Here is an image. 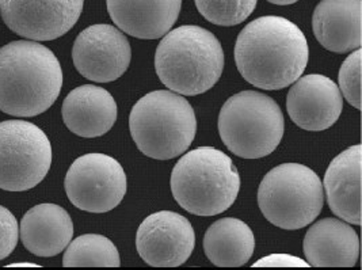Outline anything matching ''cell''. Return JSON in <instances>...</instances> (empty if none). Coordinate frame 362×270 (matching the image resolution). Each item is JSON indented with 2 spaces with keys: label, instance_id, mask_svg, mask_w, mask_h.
Listing matches in <instances>:
<instances>
[{
  "label": "cell",
  "instance_id": "ac0fdd59",
  "mask_svg": "<svg viewBox=\"0 0 362 270\" xmlns=\"http://www.w3.org/2000/svg\"><path fill=\"white\" fill-rule=\"evenodd\" d=\"M62 115L72 134L94 139L113 128L117 119V103L107 90L98 86L83 85L66 95Z\"/></svg>",
  "mask_w": 362,
  "mask_h": 270
},
{
  "label": "cell",
  "instance_id": "cb8c5ba5",
  "mask_svg": "<svg viewBox=\"0 0 362 270\" xmlns=\"http://www.w3.org/2000/svg\"><path fill=\"white\" fill-rule=\"evenodd\" d=\"M19 239V227L16 216L0 205V261L16 250Z\"/></svg>",
  "mask_w": 362,
  "mask_h": 270
},
{
  "label": "cell",
  "instance_id": "4316f807",
  "mask_svg": "<svg viewBox=\"0 0 362 270\" xmlns=\"http://www.w3.org/2000/svg\"><path fill=\"white\" fill-rule=\"evenodd\" d=\"M8 266H30V268H35V266H38V265H35V264H22V262H19V264H11V265H8Z\"/></svg>",
  "mask_w": 362,
  "mask_h": 270
},
{
  "label": "cell",
  "instance_id": "3957f363",
  "mask_svg": "<svg viewBox=\"0 0 362 270\" xmlns=\"http://www.w3.org/2000/svg\"><path fill=\"white\" fill-rule=\"evenodd\" d=\"M155 69L171 91L194 97L211 90L224 69V52L209 30L185 25L165 34L155 53Z\"/></svg>",
  "mask_w": 362,
  "mask_h": 270
},
{
  "label": "cell",
  "instance_id": "8fae6325",
  "mask_svg": "<svg viewBox=\"0 0 362 270\" xmlns=\"http://www.w3.org/2000/svg\"><path fill=\"white\" fill-rule=\"evenodd\" d=\"M137 253L153 268L183 265L196 247L192 223L177 212L160 211L149 215L136 234Z\"/></svg>",
  "mask_w": 362,
  "mask_h": 270
},
{
  "label": "cell",
  "instance_id": "d6986e66",
  "mask_svg": "<svg viewBox=\"0 0 362 270\" xmlns=\"http://www.w3.org/2000/svg\"><path fill=\"white\" fill-rule=\"evenodd\" d=\"M19 235L30 253L49 258L66 250L74 237V223L64 208L40 204L22 218Z\"/></svg>",
  "mask_w": 362,
  "mask_h": 270
},
{
  "label": "cell",
  "instance_id": "52a82bcc",
  "mask_svg": "<svg viewBox=\"0 0 362 270\" xmlns=\"http://www.w3.org/2000/svg\"><path fill=\"white\" fill-rule=\"evenodd\" d=\"M325 190L319 175L300 163H282L264 175L258 205L264 218L282 230H300L319 216Z\"/></svg>",
  "mask_w": 362,
  "mask_h": 270
},
{
  "label": "cell",
  "instance_id": "9a60e30c",
  "mask_svg": "<svg viewBox=\"0 0 362 270\" xmlns=\"http://www.w3.org/2000/svg\"><path fill=\"white\" fill-rule=\"evenodd\" d=\"M362 147L353 146L332 159L323 187L331 212L346 223L361 225Z\"/></svg>",
  "mask_w": 362,
  "mask_h": 270
},
{
  "label": "cell",
  "instance_id": "7402d4cb",
  "mask_svg": "<svg viewBox=\"0 0 362 270\" xmlns=\"http://www.w3.org/2000/svg\"><path fill=\"white\" fill-rule=\"evenodd\" d=\"M199 14L217 26H236L255 10L258 0H194Z\"/></svg>",
  "mask_w": 362,
  "mask_h": 270
},
{
  "label": "cell",
  "instance_id": "44dd1931",
  "mask_svg": "<svg viewBox=\"0 0 362 270\" xmlns=\"http://www.w3.org/2000/svg\"><path fill=\"white\" fill-rule=\"evenodd\" d=\"M119 253L115 243L103 235L87 234L69 242L63 257L66 268H118Z\"/></svg>",
  "mask_w": 362,
  "mask_h": 270
},
{
  "label": "cell",
  "instance_id": "9c48e42d",
  "mask_svg": "<svg viewBox=\"0 0 362 270\" xmlns=\"http://www.w3.org/2000/svg\"><path fill=\"white\" fill-rule=\"evenodd\" d=\"M68 200L78 209L105 213L124 200L127 174L115 158L91 152L78 158L66 175Z\"/></svg>",
  "mask_w": 362,
  "mask_h": 270
},
{
  "label": "cell",
  "instance_id": "484cf974",
  "mask_svg": "<svg viewBox=\"0 0 362 270\" xmlns=\"http://www.w3.org/2000/svg\"><path fill=\"white\" fill-rule=\"evenodd\" d=\"M267 1H270L273 4H279V6H288V4L296 3L298 0H267Z\"/></svg>",
  "mask_w": 362,
  "mask_h": 270
},
{
  "label": "cell",
  "instance_id": "e0dca14e",
  "mask_svg": "<svg viewBox=\"0 0 362 270\" xmlns=\"http://www.w3.org/2000/svg\"><path fill=\"white\" fill-rule=\"evenodd\" d=\"M313 30L327 51L347 53L361 48V0H322L313 11Z\"/></svg>",
  "mask_w": 362,
  "mask_h": 270
},
{
  "label": "cell",
  "instance_id": "30bf717a",
  "mask_svg": "<svg viewBox=\"0 0 362 270\" xmlns=\"http://www.w3.org/2000/svg\"><path fill=\"white\" fill-rule=\"evenodd\" d=\"M72 60L79 74L98 83L115 82L131 66L128 38L112 25H93L74 42Z\"/></svg>",
  "mask_w": 362,
  "mask_h": 270
},
{
  "label": "cell",
  "instance_id": "5b68a950",
  "mask_svg": "<svg viewBox=\"0 0 362 270\" xmlns=\"http://www.w3.org/2000/svg\"><path fill=\"white\" fill-rule=\"evenodd\" d=\"M129 131L146 156L170 160L189 150L197 132V119L185 97L158 90L136 102L129 116Z\"/></svg>",
  "mask_w": 362,
  "mask_h": 270
},
{
  "label": "cell",
  "instance_id": "603a6c76",
  "mask_svg": "<svg viewBox=\"0 0 362 270\" xmlns=\"http://www.w3.org/2000/svg\"><path fill=\"white\" fill-rule=\"evenodd\" d=\"M362 51L356 49L347 56L339 69V90L353 107L361 110Z\"/></svg>",
  "mask_w": 362,
  "mask_h": 270
},
{
  "label": "cell",
  "instance_id": "2e32d148",
  "mask_svg": "<svg viewBox=\"0 0 362 270\" xmlns=\"http://www.w3.org/2000/svg\"><path fill=\"white\" fill-rule=\"evenodd\" d=\"M115 26L134 38L156 40L171 30L182 0H106Z\"/></svg>",
  "mask_w": 362,
  "mask_h": 270
},
{
  "label": "cell",
  "instance_id": "4fadbf2b",
  "mask_svg": "<svg viewBox=\"0 0 362 270\" xmlns=\"http://www.w3.org/2000/svg\"><path fill=\"white\" fill-rule=\"evenodd\" d=\"M292 121L304 131L322 132L332 127L342 113L344 97L339 87L320 74L300 76L286 97Z\"/></svg>",
  "mask_w": 362,
  "mask_h": 270
},
{
  "label": "cell",
  "instance_id": "ffe728a7",
  "mask_svg": "<svg viewBox=\"0 0 362 270\" xmlns=\"http://www.w3.org/2000/svg\"><path fill=\"white\" fill-rule=\"evenodd\" d=\"M255 250L252 230L242 220L224 218L206 230L204 252L218 268H239L246 265Z\"/></svg>",
  "mask_w": 362,
  "mask_h": 270
},
{
  "label": "cell",
  "instance_id": "5bb4252c",
  "mask_svg": "<svg viewBox=\"0 0 362 270\" xmlns=\"http://www.w3.org/2000/svg\"><path fill=\"white\" fill-rule=\"evenodd\" d=\"M303 249L310 266L353 268L360 257V237L346 221L319 220L307 231Z\"/></svg>",
  "mask_w": 362,
  "mask_h": 270
},
{
  "label": "cell",
  "instance_id": "277c9868",
  "mask_svg": "<svg viewBox=\"0 0 362 270\" xmlns=\"http://www.w3.org/2000/svg\"><path fill=\"white\" fill-rule=\"evenodd\" d=\"M170 184L175 201L185 211L196 216H216L236 201L240 175L226 152L198 147L178 160Z\"/></svg>",
  "mask_w": 362,
  "mask_h": 270
},
{
  "label": "cell",
  "instance_id": "ba28073f",
  "mask_svg": "<svg viewBox=\"0 0 362 270\" xmlns=\"http://www.w3.org/2000/svg\"><path fill=\"white\" fill-rule=\"evenodd\" d=\"M52 166L45 132L29 121L0 122V189L25 192L44 181Z\"/></svg>",
  "mask_w": 362,
  "mask_h": 270
},
{
  "label": "cell",
  "instance_id": "d4e9b609",
  "mask_svg": "<svg viewBox=\"0 0 362 270\" xmlns=\"http://www.w3.org/2000/svg\"><path fill=\"white\" fill-rule=\"evenodd\" d=\"M252 266L254 268H259V266H262V268H272V266H276V268H282V266L307 268V266H310V264L303 261L298 257H293L289 254H272V255H267L262 259H259Z\"/></svg>",
  "mask_w": 362,
  "mask_h": 270
},
{
  "label": "cell",
  "instance_id": "7c38bea8",
  "mask_svg": "<svg viewBox=\"0 0 362 270\" xmlns=\"http://www.w3.org/2000/svg\"><path fill=\"white\" fill-rule=\"evenodd\" d=\"M83 4L84 0H0V16L21 37L52 41L75 26Z\"/></svg>",
  "mask_w": 362,
  "mask_h": 270
},
{
  "label": "cell",
  "instance_id": "8992f818",
  "mask_svg": "<svg viewBox=\"0 0 362 270\" xmlns=\"http://www.w3.org/2000/svg\"><path fill=\"white\" fill-rule=\"evenodd\" d=\"M285 119L279 103L258 91H242L223 105L218 134L232 153L259 159L280 146Z\"/></svg>",
  "mask_w": 362,
  "mask_h": 270
},
{
  "label": "cell",
  "instance_id": "6da1fadb",
  "mask_svg": "<svg viewBox=\"0 0 362 270\" xmlns=\"http://www.w3.org/2000/svg\"><path fill=\"white\" fill-rule=\"evenodd\" d=\"M310 48L304 33L289 19L257 18L240 32L235 61L250 85L282 90L296 82L308 64Z\"/></svg>",
  "mask_w": 362,
  "mask_h": 270
},
{
  "label": "cell",
  "instance_id": "7a4b0ae2",
  "mask_svg": "<svg viewBox=\"0 0 362 270\" xmlns=\"http://www.w3.org/2000/svg\"><path fill=\"white\" fill-rule=\"evenodd\" d=\"M63 71L56 54L32 40L0 48V110L14 117L47 112L60 95Z\"/></svg>",
  "mask_w": 362,
  "mask_h": 270
}]
</instances>
